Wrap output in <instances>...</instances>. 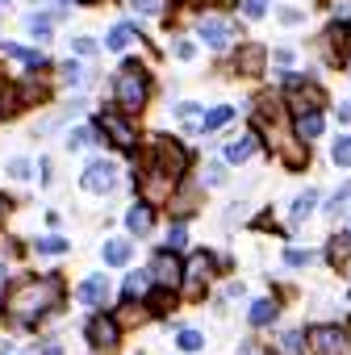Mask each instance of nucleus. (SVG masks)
I'll list each match as a JSON object with an SVG mask.
<instances>
[{
  "instance_id": "nucleus-1",
  "label": "nucleus",
  "mask_w": 351,
  "mask_h": 355,
  "mask_svg": "<svg viewBox=\"0 0 351 355\" xmlns=\"http://www.w3.org/2000/svg\"><path fill=\"white\" fill-rule=\"evenodd\" d=\"M63 297V284L59 276H42V280H17L9 293H5V309L13 318H30V313H46L55 309Z\"/></svg>"
},
{
  "instance_id": "nucleus-2",
  "label": "nucleus",
  "mask_w": 351,
  "mask_h": 355,
  "mask_svg": "<svg viewBox=\"0 0 351 355\" xmlns=\"http://www.w3.org/2000/svg\"><path fill=\"white\" fill-rule=\"evenodd\" d=\"M113 92H117V105H121L126 113H138V109L146 105V96H151L146 71H142L138 63H126V67L117 71V80H113Z\"/></svg>"
},
{
  "instance_id": "nucleus-3",
  "label": "nucleus",
  "mask_w": 351,
  "mask_h": 355,
  "mask_svg": "<svg viewBox=\"0 0 351 355\" xmlns=\"http://www.w3.org/2000/svg\"><path fill=\"white\" fill-rule=\"evenodd\" d=\"M151 167H159L163 175H171V180H180V175L189 171V150H185V142H176V138H155V142H151Z\"/></svg>"
},
{
  "instance_id": "nucleus-4",
  "label": "nucleus",
  "mask_w": 351,
  "mask_h": 355,
  "mask_svg": "<svg viewBox=\"0 0 351 355\" xmlns=\"http://www.w3.org/2000/svg\"><path fill=\"white\" fill-rule=\"evenodd\" d=\"M96 130L117 146V150H134L138 146V134H134V125L121 117V113H113V109H105L101 117H96Z\"/></svg>"
},
{
  "instance_id": "nucleus-5",
  "label": "nucleus",
  "mask_w": 351,
  "mask_h": 355,
  "mask_svg": "<svg viewBox=\"0 0 351 355\" xmlns=\"http://www.w3.org/2000/svg\"><path fill=\"white\" fill-rule=\"evenodd\" d=\"M289 105H293L297 117H301V113H318V109L326 105V92H322L318 84H305L301 76H289Z\"/></svg>"
},
{
  "instance_id": "nucleus-6",
  "label": "nucleus",
  "mask_w": 351,
  "mask_h": 355,
  "mask_svg": "<svg viewBox=\"0 0 351 355\" xmlns=\"http://www.w3.org/2000/svg\"><path fill=\"white\" fill-rule=\"evenodd\" d=\"M113 184H117V167L109 159H96L84 171V193H113Z\"/></svg>"
},
{
  "instance_id": "nucleus-7",
  "label": "nucleus",
  "mask_w": 351,
  "mask_h": 355,
  "mask_svg": "<svg viewBox=\"0 0 351 355\" xmlns=\"http://www.w3.org/2000/svg\"><path fill=\"white\" fill-rule=\"evenodd\" d=\"M197 30H201V42L214 46V51H226V46L234 42V26H230L226 17H205Z\"/></svg>"
},
{
  "instance_id": "nucleus-8",
  "label": "nucleus",
  "mask_w": 351,
  "mask_h": 355,
  "mask_svg": "<svg viewBox=\"0 0 351 355\" xmlns=\"http://www.w3.org/2000/svg\"><path fill=\"white\" fill-rule=\"evenodd\" d=\"M309 343H314L318 355H343L347 351V334L339 326H314L309 330Z\"/></svg>"
},
{
  "instance_id": "nucleus-9",
  "label": "nucleus",
  "mask_w": 351,
  "mask_h": 355,
  "mask_svg": "<svg viewBox=\"0 0 351 355\" xmlns=\"http://www.w3.org/2000/svg\"><path fill=\"white\" fill-rule=\"evenodd\" d=\"M117 338H121V330H117V322L113 318H105V313H96L92 322H88V343L92 347H117Z\"/></svg>"
},
{
  "instance_id": "nucleus-10",
  "label": "nucleus",
  "mask_w": 351,
  "mask_h": 355,
  "mask_svg": "<svg viewBox=\"0 0 351 355\" xmlns=\"http://www.w3.org/2000/svg\"><path fill=\"white\" fill-rule=\"evenodd\" d=\"M326 46H330V63H347V55H351V21H334L330 34H326Z\"/></svg>"
},
{
  "instance_id": "nucleus-11",
  "label": "nucleus",
  "mask_w": 351,
  "mask_h": 355,
  "mask_svg": "<svg viewBox=\"0 0 351 355\" xmlns=\"http://www.w3.org/2000/svg\"><path fill=\"white\" fill-rule=\"evenodd\" d=\"M264 63H268V51L264 46H239V55H234V71L239 76H259L264 71Z\"/></svg>"
},
{
  "instance_id": "nucleus-12",
  "label": "nucleus",
  "mask_w": 351,
  "mask_h": 355,
  "mask_svg": "<svg viewBox=\"0 0 351 355\" xmlns=\"http://www.w3.org/2000/svg\"><path fill=\"white\" fill-rule=\"evenodd\" d=\"M151 276H155V284H163V288H171L176 280H180V263H176V251H163V255H155V263H151Z\"/></svg>"
},
{
  "instance_id": "nucleus-13",
  "label": "nucleus",
  "mask_w": 351,
  "mask_h": 355,
  "mask_svg": "<svg viewBox=\"0 0 351 355\" xmlns=\"http://www.w3.org/2000/svg\"><path fill=\"white\" fill-rule=\"evenodd\" d=\"M76 297H80L84 305H105V301H109V280H105V276H88Z\"/></svg>"
},
{
  "instance_id": "nucleus-14",
  "label": "nucleus",
  "mask_w": 351,
  "mask_h": 355,
  "mask_svg": "<svg viewBox=\"0 0 351 355\" xmlns=\"http://www.w3.org/2000/svg\"><path fill=\"white\" fill-rule=\"evenodd\" d=\"M255 146H259V138L255 134H243V138H234V142H226V163H247L251 155H255Z\"/></svg>"
},
{
  "instance_id": "nucleus-15",
  "label": "nucleus",
  "mask_w": 351,
  "mask_h": 355,
  "mask_svg": "<svg viewBox=\"0 0 351 355\" xmlns=\"http://www.w3.org/2000/svg\"><path fill=\"white\" fill-rule=\"evenodd\" d=\"M155 226V214H151V205H134L130 214H126V230L130 234H146Z\"/></svg>"
},
{
  "instance_id": "nucleus-16",
  "label": "nucleus",
  "mask_w": 351,
  "mask_h": 355,
  "mask_svg": "<svg viewBox=\"0 0 351 355\" xmlns=\"http://www.w3.org/2000/svg\"><path fill=\"white\" fill-rule=\"evenodd\" d=\"M5 55L17 59V63H26V67H42V63H46L42 51H30V46H17V42H5Z\"/></svg>"
},
{
  "instance_id": "nucleus-17",
  "label": "nucleus",
  "mask_w": 351,
  "mask_h": 355,
  "mask_svg": "<svg viewBox=\"0 0 351 355\" xmlns=\"http://www.w3.org/2000/svg\"><path fill=\"white\" fill-rule=\"evenodd\" d=\"M105 263H113V268L130 263V243H121V239H109V243H105Z\"/></svg>"
},
{
  "instance_id": "nucleus-18",
  "label": "nucleus",
  "mask_w": 351,
  "mask_h": 355,
  "mask_svg": "<svg viewBox=\"0 0 351 355\" xmlns=\"http://www.w3.org/2000/svg\"><path fill=\"white\" fill-rule=\"evenodd\" d=\"M230 117H234V109H230V105H218V109H209V113L201 117V130H222Z\"/></svg>"
},
{
  "instance_id": "nucleus-19",
  "label": "nucleus",
  "mask_w": 351,
  "mask_h": 355,
  "mask_svg": "<svg viewBox=\"0 0 351 355\" xmlns=\"http://www.w3.org/2000/svg\"><path fill=\"white\" fill-rule=\"evenodd\" d=\"M185 276L193 280V284H189V293H201V276L209 280V259H205V255H197V259L189 263V272H185Z\"/></svg>"
},
{
  "instance_id": "nucleus-20",
  "label": "nucleus",
  "mask_w": 351,
  "mask_h": 355,
  "mask_svg": "<svg viewBox=\"0 0 351 355\" xmlns=\"http://www.w3.org/2000/svg\"><path fill=\"white\" fill-rule=\"evenodd\" d=\"M130 38H134V26H113L109 38H105V46H109V51H126Z\"/></svg>"
},
{
  "instance_id": "nucleus-21",
  "label": "nucleus",
  "mask_w": 351,
  "mask_h": 355,
  "mask_svg": "<svg viewBox=\"0 0 351 355\" xmlns=\"http://www.w3.org/2000/svg\"><path fill=\"white\" fill-rule=\"evenodd\" d=\"M297 134L301 138H318L322 134V113H301L297 117Z\"/></svg>"
},
{
  "instance_id": "nucleus-22",
  "label": "nucleus",
  "mask_w": 351,
  "mask_h": 355,
  "mask_svg": "<svg viewBox=\"0 0 351 355\" xmlns=\"http://www.w3.org/2000/svg\"><path fill=\"white\" fill-rule=\"evenodd\" d=\"M276 322V301H255L251 305V326H268Z\"/></svg>"
},
{
  "instance_id": "nucleus-23",
  "label": "nucleus",
  "mask_w": 351,
  "mask_h": 355,
  "mask_svg": "<svg viewBox=\"0 0 351 355\" xmlns=\"http://www.w3.org/2000/svg\"><path fill=\"white\" fill-rule=\"evenodd\" d=\"M314 205H318V193H301V197L293 201V222H305V218L314 214Z\"/></svg>"
},
{
  "instance_id": "nucleus-24",
  "label": "nucleus",
  "mask_w": 351,
  "mask_h": 355,
  "mask_svg": "<svg viewBox=\"0 0 351 355\" xmlns=\"http://www.w3.org/2000/svg\"><path fill=\"white\" fill-rule=\"evenodd\" d=\"M330 159H334V167H351V134H343V138L330 146Z\"/></svg>"
},
{
  "instance_id": "nucleus-25",
  "label": "nucleus",
  "mask_w": 351,
  "mask_h": 355,
  "mask_svg": "<svg viewBox=\"0 0 351 355\" xmlns=\"http://www.w3.org/2000/svg\"><path fill=\"white\" fill-rule=\"evenodd\" d=\"M151 288V276H142V272H134L130 280H126V297H142Z\"/></svg>"
},
{
  "instance_id": "nucleus-26",
  "label": "nucleus",
  "mask_w": 351,
  "mask_h": 355,
  "mask_svg": "<svg viewBox=\"0 0 351 355\" xmlns=\"http://www.w3.org/2000/svg\"><path fill=\"white\" fill-rule=\"evenodd\" d=\"M351 255V234H343V239H330V259L334 263H343Z\"/></svg>"
},
{
  "instance_id": "nucleus-27",
  "label": "nucleus",
  "mask_w": 351,
  "mask_h": 355,
  "mask_svg": "<svg viewBox=\"0 0 351 355\" xmlns=\"http://www.w3.org/2000/svg\"><path fill=\"white\" fill-rule=\"evenodd\" d=\"M176 343H180V351H201L205 338H201L197 330H180V338H176Z\"/></svg>"
},
{
  "instance_id": "nucleus-28",
  "label": "nucleus",
  "mask_w": 351,
  "mask_h": 355,
  "mask_svg": "<svg viewBox=\"0 0 351 355\" xmlns=\"http://www.w3.org/2000/svg\"><path fill=\"white\" fill-rule=\"evenodd\" d=\"M185 243H189V230H185V226H171V230H167V251H180Z\"/></svg>"
},
{
  "instance_id": "nucleus-29",
  "label": "nucleus",
  "mask_w": 351,
  "mask_h": 355,
  "mask_svg": "<svg viewBox=\"0 0 351 355\" xmlns=\"http://www.w3.org/2000/svg\"><path fill=\"white\" fill-rule=\"evenodd\" d=\"M30 34H34V38H51V17L34 13V17H30Z\"/></svg>"
},
{
  "instance_id": "nucleus-30",
  "label": "nucleus",
  "mask_w": 351,
  "mask_h": 355,
  "mask_svg": "<svg viewBox=\"0 0 351 355\" xmlns=\"http://www.w3.org/2000/svg\"><path fill=\"white\" fill-rule=\"evenodd\" d=\"M38 251H42V255H63V251H67V243L51 234V239H38Z\"/></svg>"
},
{
  "instance_id": "nucleus-31",
  "label": "nucleus",
  "mask_w": 351,
  "mask_h": 355,
  "mask_svg": "<svg viewBox=\"0 0 351 355\" xmlns=\"http://www.w3.org/2000/svg\"><path fill=\"white\" fill-rule=\"evenodd\" d=\"M243 13L247 17H264L268 13V0H243Z\"/></svg>"
},
{
  "instance_id": "nucleus-32",
  "label": "nucleus",
  "mask_w": 351,
  "mask_h": 355,
  "mask_svg": "<svg viewBox=\"0 0 351 355\" xmlns=\"http://www.w3.org/2000/svg\"><path fill=\"white\" fill-rule=\"evenodd\" d=\"M138 13H163V0H130Z\"/></svg>"
},
{
  "instance_id": "nucleus-33",
  "label": "nucleus",
  "mask_w": 351,
  "mask_h": 355,
  "mask_svg": "<svg viewBox=\"0 0 351 355\" xmlns=\"http://www.w3.org/2000/svg\"><path fill=\"white\" fill-rule=\"evenodd\" d=\"M63 80H67V84H84V71H80V63H63Z\"/></svg>"
},
{
  "instance_id": "nucleus-34",
  "label": "nucleus",
  "mask_w": 351,
  "mask_h": 355,
  "mask_svg": "<svg viewBox=\"0 0 351 355\" xmlns=\"http://www.w3.org/2000/svg\"><path fill=\"white\" fill-rule=\"evenodd\" d=\"M88 142H92V130H76V134L67 138V146H71V150H80V146H88Z\"/></svg>"
},
{
  "instance_id": "nucleus-35",
  "label": "nucleus",
  "mask_w": 351,
  "mask_h": 355,
  "mask_svg": "<svg viewBox=\"0 0 351 355\" xmlns=\"http://www.w3.org/2000/svg\"><path fill=\"white\" fill-rule=\"evenodd\" d=\"M167 305H171V293L159 284V293H151V309H167Z\"/></svg>"
},
{
  "instance_id": "nucleus-36",
  "label": "nucleus",
  "mask_w": 351,
  "mask_h": 355,
  "mask_svg": "<svg viewBox=\"0 0 351 355\" xmlns=\"http://www.w3.org/2000/svg\"><path fill=\"white\" fill-rule=\"evenodd\" d=\"M205 184H214V189H218V184H226V171H222V163H214V167L205 171Z\"/></svg>"
},
{
  "instance_id": "nucleus-37",
  "label": "nucleus",
  "mask_w": 351,
  "mask_h": 355,
  "mask_svg": "<svg viewBox=\"0 0 351 355\" xmlns=\"http://www.w3.org/2000/svg\"><path fill=\"white\" fill-rule=\"evenodd\" d=\"M71 51H76V55H96V42H92V38H76Z\"/></svg>"
},
{
  "instance_id": "nucleus-38",
  "label": "nucleus",
  "mask_w": 351,
  "mask_h": 355,
  "mask_svg": "<svg viewBox=\"0 0 351 355\" xmlns=\"http://www.w3.org/2000/svg\"><path fill=\"white\" fill-rule=\"evenodd\" d=\"M284 259H289L293 268H301V263H314V251H289Z\"/></svg>"
},
{
  "instance_id": "nucleus-39",
  "label": "nucleus",
  "mask_w": 351,
  "mask_h": 355,
  "mask_svg": "<svg viewBox=\"0 0 351 355\" xmlns=\"http://www.w3.org/2000/svg\"><path fill=\"white\" fill-rule=\"evenodd\" d=\"M9 175H17V180H26V175H30V163H26V159H13V163H9Z\"/></svg>"
},
{
  "instance_id": "nucleus-40",
  "label": "nucleus",
  "mask_w": 351,
  "mask_h": 355,
  "mask_svg": "<svg viewBox=\"0 0 351 355\" xmlns=\"http://www.w3.org/2000/svg\"><path fill=\"white\" fill-rule=\"evenodd\" d=\"M176 113H180V121H189V125H193V121H197V113H201V109H197V105H180V109H176Z\"/></svg>"
},
{
  "instance_id": "nucleus-41",
  "label": "nucleus",
  "mask_w": 351,
  "mask_h": 355,
  "mask_svg": "<svg viewBox=\"0 0 351 355\" xmlns=\"http://www.w3.org/2000/svg\"><path fill=\"white\" fill-rule=\"evenodd\" d=\"M284 347H289V351H301V330H293V334H284Z\"/></svg>"
},
{
  "instance_id": "nucleus-42",
  "label": "nucleus",
  "mask_w": 351,
  "mask_h": 355,
  "mask_svg": "<svg viewBox=\"0 0 351 355\" xmlns=\"http://www.w3.org/2000/svg\"><path fill=\"white\" fill-rule=\"evenodd\" d=\"M280 21H284V26H297V21H301V13H297V9H284V13H280Z\"/></svg>"
},
{
  "instance_id": "nucleus-43",
  "label": "nucleus",
  "mask_w": 351,
  "mask_h": 355,
  "mask_svg": "<svg viewBox=\"0 0 351 355\" xmlns=\"http://www.w3.org/2000/svg\"><path fill=\"white\" fill-rule=\"evenodd\" d=\"M176 55H180V59H193V42H176Z\"/></svg>"
},
{
  "instance_id": "nucleus-44",
  "label": "nucleus",
  "mask_w": 351,
  "mask_h": 355,
  "mask_svg": "<svg viewBox=\"0 0 351 355\" xmlns=\"http://www.w3.org/2000/svg\"><path fill=\"white\" fill-rule=\"evenodd\" d=\"M42 355H63V347H55V343H51V347H46Z\"/></svg>"
},
{
  "instance_id": "nucleus-45",
  "label": "nucleus",
  "mask_w": 351,
  "mask_h": 355,
  "mask_svg": "<svg viewBox=\"0 0 351 355\" xmlns=\"http://www.w3.org/2000/svg\"><path fill=\"white\" fill-rule=\"evenodd\" d=\"M5 214H9V201H5V197H0V218H5Z\"/></svg>"
},
{
  "instance_id": "nucleus-46",
  "label": "nucleus",
  "mask_w": 351,
  "mask_h": 355,
  "mask_svg": "<svg viewBox=\"0 0 351 355\" xmlns=\"http://www.w3.org/2000/svg\"><path fill=\"white\" fill-rule=\"evenodd\" d=\"M0 284H5V263H0Z\"/></svg>"
},
{
  "instance_id": "nucleus-47",
  "label": "nucleus",
  "mask_w": 351,
  "mask_h": 355,
  "mask_svg": "<svg viewBox=\"0 0 351 355\" xmlns=\"http://www.w3.org/2000/svg\"><path fill=\"white\" fill-rule=\"evenodd\" d=\"M80 5H92V0H80Z\"/></svg>"
},
{
  "instance_id": "nucleus-48",
  "label": "nucleus",
  "mask_w": 351,
  "mask_h": 355,
  "mask_svg": "<svg viewBox=\"0 0 351 355\" xmlns=\"http://www.w3.org/2000/svg\"><path fill=\"white\" fill-rule=\"evenodd\" d=\"M185 5H189V0H185Z\"/></svg>"
}]
</instances>
